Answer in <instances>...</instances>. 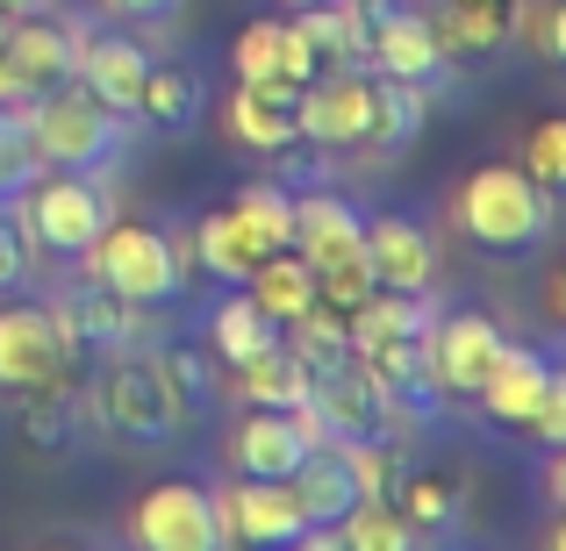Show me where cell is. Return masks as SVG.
Instances as JSON below:
<instances>
[{"label": "cell", "instance_id": "1", "mask_svg": "<svg viewBox=\"0 0 566 551\" xmlns=\"http://www.w3.org/2000/svg\"><path fill=\"white\" fill-rule=\"evenodd\" d=\"M287 236H294V193L287 187H244L230 208L201 215L193 251H201V273L237 279V287H244L273 251H287Z\"/></svg>", "mask_w": 566, "mask_h": 551}, {"label": "cell", "instance_id": "2", "mask_svg": "<svg viewBox=\"0 0 566 551\" xmlns=\"http://www.w3.org/2000/svg\"><path fill=\"white\" fill-rule=\"evenodd\" d=\"M22 123H29V158L36 166H57V172H86L115 151L123 137V115L101 108L86 86H43V94L22 100Z\"/></svg>", "mask_w": 566, "mask_h": 551}, {"label": "cell", "instance_id": "3", "mask_svg": "<svg viewBox=\"0 0 566 551\" xmlns=\"http://www.w3.org/2000/svg\"><path fill=\"white\" fill-rule=\"evenodd\" d=\"M459 230L488 251H524L553 230V193L524 166H481L459 187Z\"/></svg>", "mask_w": 566, "mask_h": 551}, {"label": "cell", "instance_id": "4", "mask_svg": "<svg viewBox=\"0 0 566 551\" xmlns=\"http://www.w3.org/2000/svg\"><path fill=\"white\" fill-rule=\"evenodd\" d=\"M86 265H94V287L123 294L129 308H151V301H172L187 279L180 251H172L166 230H151V222H108V230L94 236V244L80 251Z\"/></svg>", "mask_w": 566, "mask_h": 551}, {"label": "cell", "instance_id": "5", "mask_svg": "<svg viewBox=\"0 0 566 551\" xmlns=\"http://www.w3.org/2000/svg\"><path fill=\"white\" fill-rule=\"evenodd\" d=\"M129 538L144 551H222L230 544V509H222V495H208L193 480H158L129 509Z\"/></svg>", "mask_w": 566, "mask_h": 551}, {"label": "cell", "instance_id": "6", "mask_svg": "<svg viewBox=\"0 0 566 551\" xmlns=\"http://www.w3.org/2000/svg\"><path fill=\"white\" fill-rule=\"evenodd\" d=\"M14 215H22V230H29L36 251H86L108 230V201H101L80 172H57V166L29 172V193H22Z\"/></svg>", "mask_w": 566, "mask_h": 551}, {"label": "cell", "instance_id": "7", "mask_svg": "<svg viewBox=\"0 0 566 551\" xmlns=\"http://www.w3.org/2000/svg\"><path fill=\"white\" fill-rule=\"evenodd\" d=\"M308 409L323 415L331 444H387V423H395V394L366 372V359L323 365L316 386H308Z\"/></svg>", "mask_w": 566, "mask_h": 551}, {"label": "cell", "instance_id": "8", "mask_svg": "<svg viewBox=\"0 0 566 551\" xmlns=\"http://www.w3.org/2000/svg\"><path fill=\"white\" fill-rule=\"evenodd\" d=\"M72 372V330L57 308H0V386L14 394H36V386H57Z\"/></svg>", "mask_w": 566, "mask_h": 551}, {"label": "cell", "instance_id": "9", "mask_svg": "<svg viewBox=\"0 0 566 551\" xmlns=\"http://www.w3.org/2000/svg\"><path fill=\"white\" fill-rule=\"evenodd\" d=\"M366 115H374V80L352 65H323L316 80L294 86V137L323 144V151H352L366 144Z\"/></svg>", "mask_w": 566, "mask_h": 551}, {"label": "cell", "instance_id": "10", "mask_svg": "<svg viewBox=\"0 0 566 551\" xmlns=\"http://www.w3.org/2000/svg\"><path fill=\"white\" fill-rule=\"evenodd\" d=\"M94 415H101V430H108V437L137 444V452L166 444L172 423H180V409H172L158 365H108L94 380Z\"/></svg>", "mask_w": 566, "mask_h": 551}, {"label": "cell", "instance_id": "11", "mask_svg": "<svg viewBox=\"0 0 566 551\" xmlns=\"http://www.w3.org/2000/svg\"><path fill=\"white\" fill-rule=\"evenodd\" d=\"M366 8V57H374L380 72H395V80H416V86H430L444 72V43H438V29H430V14L423 8H395V0H359Z\"/></svg>", "mask_w": 566, "mask_h": 551}, {"label": "cell", "instance_id": "12", "mask_svg": "<svg viewBox=\"0 0 566 551\" xmlns=\"http://www.w3.org/2000/svg\"><path fill=\"white\" fill-rule=\"evenodd\" d=\"M502 345L510 337L495 330L488 316H430V330H423V365H430V386L438 394H473V386L488 380V365L502 359Z\"/></svg>", "mask_w": 566, "mask_h": 551}, {"label": "cell", "instance_id": "13", "mask_svg": "<svg viewBox=\"0 0 566 551\" xmlns=\"http://www.w3.org/2000/svg\"><path fill=\"white\" fill-rule=\"evenodd\" d=\"M323 437V415L308 409H251L244 430H237V473H251V480H287L294 466H302Z\"/></svg>", "mask_w": 566, "mask_h": 551}, {"label": "cell", "instance_id": "14", "mask_svg": "<svg viewBox=\"0 0 566 551\" xmlns=\"http://www.w3.org/2000/svg\"><path fill=\"white\" fill-rule=\"evenodd\" d=\"M316 72H323V57H316V43L302 36L294 14H259V22L237 29V80L302 86V80H316Z\"/></svg>", "mask_w": 566, "mask_h": 551}, {"label": "cell", "instance_id": "15", "mask_svg": "<svg viewBox=\"0 0 566 551\" xmlns=\"http://www.w3.org/2000/svg\"><path fill=\"white\" fill-rule=\"evenodd\" d=\"M366 265H374L380 287L430 294V279H438V244H430L423 222H409V215H374L366 222Z\"/></svg>", "mask_w": 566, "mask_h": 551}, {"label": "cell", "instance_id": "16", "mask_svg": "<svg viewBox=\"0 0 566 551\" xmlns=\"http://www.w3.org/2000/svg\"><path fill=\"white\" fill-rule=\"evenodd\" d=\"M222 509H230V538H244V544H302V530H308L302 495L287 480H251L244 473Z\"/></svg>", "mask_w": 566, "mask_h": 551}, {"label": "cell", "instance_id": "17", "mask_svg": "<svg viewBox=\"0 0 566 551\" xmlns=\"http://www.w3.org/2000/svg\"><path fill=\"white\" fill-rule=\"evenodd\" d=\"M287 244L323 273V265L366 258V222H359V208H352L345 193H308V201H294V236Z\"/></svg>", "mask_w": 566, "mask_h": 551}, {"label": "cell", "instance_id": "18", "mask_svg": "<svg viewBox=\"0 0 566 551\" xmlns=\"http://www.w3.org/2000/svg\"><path fill=\"white\" fill-rule=\"evenodd\" d=\"M553 386V359L545 351H531V345H502V359L488 365V380L473 386V401L488 409V423H524L531 409H538V394Z\"/></svg>", "mask_w": 566, "mask_h": 551}, {"label": "cell", "instance_id": "19", "mask_svg": "<svg viewBox=\"0 0 566 551\" xmlns=\"http://www.w3.org/2000/svg\"><path fill=\"white\" fill-rule=\"evenodd\" d=\"M144 65H151V57H144L129 36H94L86 51H72V72H80V86L101 100V108H115V115H137Z\"/></svg>", "mask_w": 566, "mask_h": 551}, {"label": "cell", "instance_id": "20", "mask_svg": "<svg viewBox=\"0 0 566 551\" xmlns=\"http://www.w3.org/2000/svg\"><path fill=\"white\" fill-rule=\"evenodd\" d=\"M0 57H8V72L22 80V100H29V94H43V86H57L72 72V36L51 29L43 14H22V22L0 29Z\"/></svg>", "mask_w": 566, "mask_h": 551}, {"label": "cell", "instance_id": "21", "mask_svg": "<svg viewBox=\"0 0 566 551\" xmlns=\"http://www.w3.org/2000/svg\"><path fill=\"white\" fill-rule=\"evenodd\" d=\"M230 129L237 144H251V151H294V86L280 80H237L230 94Z\"/></svg>", "mask_w": 566, "mask_h": 551}, {"label": "cell", "instance_id": "22", "mask_svg": "<svg viewBox=\"0 0 566 551\" xmlns=\"http://www.w3.org/2000/svg\"><path fill=\"white\" fill-rule=\"evenodd\" d=\"M430 330V301L423 294H401V287H374L366 301H352L345 308V345L359 351H380V345H395V337H423Z\"/></svg>", "mask_w": 566, "mask_h": 551}, {"label": "cell", "instance_id": "23", "mask_svg": "<svg viewBox=\"0 0 566 551\" xmlns=\"http://www.w3.org/2000/svg\"><path fill=\"white\" fill-rule=\"evenodd\" d=\"M237 386H244L251 409H302L308 386H316V372L294 359L287 345H265V351H251V359L237 365Z\"/></svg>", "mask_w": 566, "mask_h": 551}, {"label": "cell", "instance_id": "24", "mask_svg": "<svg viewBox=\"0 0 566 551\" xmlns=\"http://www.w3.org/2000/svg\"><path fill=\"white\" fill-rule=\"evenodd\" d=\"M430 29L444 51H495L516 29V0H438Z\"/></svg>", "mask_w": 566, "mask_h": 551}, {"label": "cell", "instance_id": "25", "mask_svg": "<svg viewBox=\"0 0 566 551\" xmlns=\"http://www.w3.org/2000/svg\"><path fill=\"white\" fill-rule=\"evenodd\" d=\"M244 294H251V301H259L273 322H294L302 308H316V265H308L302 251L287 244V251H273V258H265L259 273L244 279Z\"/></svg>", "mask_w": 566, "mask_h": 551}, {"label": "cell", "instance_id": "26", "mask_svg": "<svg viewBox=\"0 0 566 551\" xmlns=\"http://www.w3.org/2000/svg\"><path fill=\"white\" fill-rule=\"evenodd\" d=\"M208 345H216V359H222V365H244L251 351L280 345V322L265 316L251 294H222L216 316H208Z\"/></svg>", "mask_w": 566, "mask_h": 551}, {"label": "cell", "instance_id": "27", "mask_svg": "<svg viewBox=\"0 0 566 551\" xmlns=\"http://www.w3.org/2000/svg\"><path fill=\"white\" fill-rule=\"evenodd\" d=\"M201 72L193 65H144V94H137V115H151L158 129H193L201 123Z\"/></svg>", "mask_w": 566, "mask_h": 551}, {"label": "cell", "instance_id": "28", "mask_svg": "<svg viewBox=\"0 0 566 551\" xmlns=\"http://www.w3.org/2000/svg\"><path fill=\"white\" fill-rule=\"evenodd\" d=\"M302 36L316 43L323 65H359L366 57V8L359 0H331V8H294Z\"/></svg>", "mask_w": 566, "mask_h": 551}, {"label": "cell", "instance_id": "29", "mask_svg": "<svg viewBox=\"0 0 566 551\" xmlns=\"http://www.w3.org/2000/svg\"><path fill=\"white\" fill-rule=\"evenodd\" d=\"M416 129H423V86L380 72L374 80V115H366V144H374V151H401Z\"/></svg>", "mask_w": 566, "mask_h": 551}, {"label": "cell", "instance_id": "30", "mask_svg": "<svg viewBox=\"0 0 566 551\" xmlns=\"http://www.w3.org/2000/svg\"><path fill=\"white\" fill-rule=\"evenodd\" d=\"M57 316H65L72 345H129V330H137V308L108 287H86L80 301H65Z\"/></svg>", "mask_w": 566, "mask_h": 551}, {"label": "cell", "instance_id": "31", "mask_svg": "<svg viewBox=\"0 0 566 551\" xmlns=\"http://www.w3.org/2000/svg\"><path fill=\"white\" fill-rule=\"evenodd\" d=\"M395 516H401L409 530H452V523H459V487L438 480V473H416V480L401 487Z\"/></svg>", "mask_w": 566, "mask_h": 551}, {"label": "cell", "instance_id": "32", "mask_svg": "<svg viewBox=\"0 0 566 551\" xmlns=\"http://www.w3.org/2000/svg\"><path fill=\"white\" fill-rule=\"evenodd\" d=\"M158 380H166L172 409H208V394H216V351H166Z\"/></svg>", "mask_w": 566, "mask_h": 551}, {"label": "cell", "instance_id": "33", "mask_svg": "<svg viewBox=\"0 0 566 551\" xmlns=\"http://www.w3.org/2000/svg\"><path fill=\"white\" fill-rule=\"evenodd\" d=\"M524 172H531V180H538L545 193H559V180H566V123H559V115H545V123L538 129H531V144H524Z\"/></svg>", "mask_w": 566, "mask_h": 551}, {"label": "cell", "instance_id": "34", "mask_svg": "<svg viewBox=\"0 0 566 551\" xmlns=\"http://www.w3.org/2000/svg\"><path fill=\"white\" fill-rule=\"evenodd\" d=\"M374 287H380V279H374V265H366V258H345V265H323V273H316V301L337 308V316H345L352 301H366Z\"/></svg>", "mask_w": 566, "mask_h": 551}, {"label": "cell", "instance_id": "35", "mask_svg": "<svg viewBox=\"0 0 566 551\" xmlns=\"http://www.w3.org/2000/svg\"><path fill=\"white\" fill-rule=\"evenodd\" d=\"M29 172H43V166L29 158V123H22V100H0V187L29 180Z\"/></svg>", "mask_w": 566, "mask_h": 551}, {"label": "cell", "instance_id": "36", "mask_svg": "<svg viewBox=\"0 0 566 551\" xmlns=\"http://www.w3.org/2000/svg\"><path fill=\"white\" fill-rule=\"evenodd\" d=\"M29 444H43V452H57L65 444V430H72V401H65V380L57 386H36V401H29Z\"/></svg>", "mask_w": 566, "mask_h": 551}, {"label": "cell", "instance_id": "37", "mask_svg": "<svg viewBox=\"0 0 566 551\" xmlns=\"http://www.w3.org/2000/svg\"><path fill=\"white\" fill-rule=\"evenodd\" d=\"M524 423H531V437H538L545 452H559V444H566V380H559V372H553V386L538 394V409H531Z\"/></svg>", "mask_w": 566, "mask_h": 551}, {"label": "cell", "instance_id": "38", "mask_svg": "<svg viewBox=\"0 0 566 551\" xmlns=\"http://www.w3.org/2000/svg\"><path fill=\"white\" fill-rule=\"evenodd\" d=\"M29 230H22V215H14V208H0V287H14V279L29 273Z\"/></svg>", "mask_w": 566, "mask_h": 551}, {"label": "cell", "instance_id": "39", "mask_svg": "<svg viewBox=\"0 0 566 551\" xmlns=\"http://www.w3.org/2000/svg\"><path fill=\"white\" fill-rule=\"evenodd\" d=\"M531 51H538L545 65H559V57H566V14H559V0H538V8H531Z\"/></svg>", "mask_w": 566, "mask_h": 551}, {"label": "cell", "instance_id": "40", "mask_svg": "<svg viewBox=\"0 0 566 551\" xmlns=\"http://www.w3.org/2000/svg\"><path fill=\"white\" fill-rule=\"evenodd\" d=\"M108 8L129 22H166V14H180V0H108Z\"/></svg>", "mask_w": 566, "mask_h": 551}, {"label": "cell", "instance_id": "41", "mask_svg": "<svg viewBox=\"0 0 566 551\" xmlns=\"http://www.w3.org/2000/svg\"><path fill=\"white\" fill-rule=\"evenodd\" d=\"M0 14H8V22H22V14H51V0H0Z\"/></svg>", "mask_w": 566, "mask_h": 551}, {"label": "cell", "instance_id": "42", "mask_svg": "<svg viewBox=\"0 0 566 551\" xmlns=\"http://www.w3.org/2000/svg\"><path fill=\"white\" fill-rule=\"evenodd\" d=\"M280 8H287V14H294V8H331V0H280Z\"/></svg>", "mask_w": 566, "mask_h": 551}, {"label": "cell", "instance_id": "43", "mask_svg": "<svg viewBox=\"0 0 566 551\" xmlns=\"http://www.w3.org/2000/svg\"><path fill=\"white\" fill-rule=\"evenodd\" d=\"M0 29H8V14H0Z\"/></svg>", "mask_w": 566, "mask_h": 551}]
</instances>
